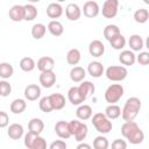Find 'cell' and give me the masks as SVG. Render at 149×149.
I'll list each match as a JSON object with an SVG mask.
<instances>
[{"label":"cell","mask_w":149,"mask_h":149,"mask_svg":"<svg viewBox=\"0 0 149 149\" xmlns=\"http://www.w3.org/2000/svg\"><path fill=\"white\" fill-rule=\"evenodd\" d=\"M10 112L13 114H21L24 112V109L27 108V102L24 99H21V98H16L14 99L12 102H10Z\"/></svg>","instance_id":"27"},{"label":"cell","mask_w":149,"mask_h":149,"mask_svg":"<svg viewBox=\"0 0 149 149\" xmlns=\"http://www.w3.org/2000/svg\"><path fill=\"white\" fill-rule=\"evenodd\" d=\"M118 8H119L118 0H106L102 5L101 14L106 19H113L118 14Z\"/></svg>","instance_id":"7"},{"label":"cell","mask_w":149,"mask_h":149,"mask_svg":"<svg viewBox=\"0 0 149 149\" xmlns=\"http://www.w3.org/2000/svg\"><path fill=\"white\" fill-rule=\"evenodd\" d=\"M109 44H111V47H112L113 49H115V50H121V49H123L125 45H126V37H125L122 34H120V35H118L116 37L112 38V40L109 41Z\"/></svg>","instance_id":"39"},{"label":"cell","mask_w":149,"mask_h":149,"mask_svg":"<svg viewBox=\"0 0 149 149\" xmlns=\"http://www.w3.org/2000/svg\"><path fill=\"white\" fill-rule=\"evenodd\" d=\"M9 123V116L6 112L0 111V128H6L8 127Z\"/></svg>","instance_id":"45"},{"label":"cell","mask_w":149,"mask_h":149,"mask_svg":"<svg viewBox=\"0 0 149 149\" xmlns=\"http://www.w3.org/2000/svg\"><path fill=\"white\" fill-rule=\"evenodd\" d=\"M36 66H37V69H38L41 72L54 71V68H55V61H54V58L50 57V56H43V57L38 58Z\"/></svg>","instance_id":"11"},{"label":"cell","mask_w":149,"mask_h":149,"mask_svg":"<svg viewBox=\"0 0 149 149\" xmlns=\"http://www.w3.org/2000/svg\"><path fill=\"white\" fill-rule=\"evenodd\" d=\"M63 14V7L61 3L58 2H51L47 6V15L50 17V19H58L61 17Z\"/></svg>","instance_id":"20"},{"label":"cell","mask_w":149,"mask_h":149,"mask_svg":"<svg viewBox=\"0 0 149 149\" xmlns=\"http://www.w3.org/2000/svg\"><path fill=\"white\" fill-rule=\"evenodd\" d=\"M76 115L78 118V120H81V121H85V120H88L92 118L93 115V111H92V107L90 105H86V104H81L78 106L77 111H76Z\"/></svg>","instance_id":"18"},{"label":"cell","mask_w":149,"mask_h":149,"mask_svg":"<svg viewBox=\"0 0 149 149\" xmlns=\"http://www.w3.org/2000/svg\"><path fill=\"white\" fill-rule=\"evenodd\" d=\"M120 28L116 24H107L104 28V37L109 42L112 38L116 37L118 35H120Z\"/></svg>","instance_id":"30"},{"label":"cell","mask_w":149,"mask_h":149,"mask_svg":"<svg viewBox=\"0 0 149 149\" xmlns=\"http://www.w3.org/2000/svg\"><path fill=\"white\" fill-rule=\"evenodd\" d=\"M136 128H139V125L135 121H129V122H123L121 126V134L125 139H127Z\"/></svg>","instance_id":"37"},{"label":"cell","mask_w":149,"mask_h":149,"mask_svg":"<svg viewBox=\"0 0 149 149\" xmlns=\"http://www.w3.org/2000/svg\"><path fill=\"white\" fill-rule=\"evenodd\" d=\"M28 132L33 133V134H36V135H40L43 130H44V122L42 119L40 118H33L29 123H28Z\"/></svg>","instance_id":"24"},{"label":"cell","mask_w":149,"mask_h":149,"mask_svg":"<svg viewBox=\"0 0 149 149\" xmlns=\"http://www.w3.org/2000/svg\"><path fill=\"white\" fill-rule=\"evenodd\" d=\"M85 76H86V71L81 66H73L70 70V79L73 83H81L85 79Z\"/></svg>","instance_id":"26"},{"label":"cell","mask_w":149,"mask_h":149,"mask_svg":"<svg viewBox=\"0 0 149 149\" xmlns=\"http://www.w3.org/2000/svg\"><path fill=\"white\" fill-rule=\"evenodd\" d=\"M49 149H66V143L64 140H56L51 142L49 146Z\"/></svg>","instance_id":"46"},{"label":"cell","mask_w":149,"mask_h":149,"mask_svg":"<svg viewBox=\"0 0 149 149\" xmlns=\"http://www.w3.org/2000/svg\"><path fill=\"white\" fill-rule=\"evenodd\" d=\"M19 65H20V69L24 72H30L36 68V63H35L34 58H31V57H23L20 61Z\"/></svg>","instance_id":"36"},{"label":"cell","mask_w":149,"mask_h":149,"mask_svg":"<svg viewBox=\"0 0 149 149\" xmlns=\"http://www.w3.org/2000/svg\"><path fill=\"white\" fill-rule=\"evenodd\" d=\"M47 33V27L43 24V23H35L33 27H31V36L35 38V40H41L44 37Z\"/></svg>","instance_id":"35"},{"label":"cell","mask_w":149,"mask_h":149,"mask_svg":"<svg viewBox=\"0 0 149 149\" xmlns=\"http://www.w3.org/2000/svg\"><path fill=\"white\" fill-rule=\"evenodd\" d=\"M83 13L86 17L88 19H93L95 17L99 12H100V8H99V5L97 1H86L83 6Z\"/></svg>","instance_id":"8"},{"label":"cell","mask_w":149,"mask_h":149,"mask_svg":"<svg viewBox=\"0 0 149 149\" xmlns=\"http://www.w3.org/2000/svg\"><path fill=\"white\" fill-rule=\"evenodd\" d=\"M65 15L68 17V20L70 21H77L79 20L80 15H81V9L77 3H69L65 7Z\"/></svg>","instance_id":"14"},{"label":"cell","mask_w":149,"mask_h":149,"mask_svg":"<svg viewBox=\"0 0 149 149\" xmlns=\"http://www.w3.org/2000/svg\"><path fill=\"white\" fill-rule=\"evenodd\" d=\"M8 16L12 21L14 22H20L23 20L24 17V10H23V6L22 5H14L9 12H8Z\"/></svg>","instance_id":"22"},{"label":"cell","mask_w":149,"mask_h":149,"mask_svg":"<svg viewBox=\"0 0 149 149\" xmlns=\"http://www.w3.org/2000/svg\"><path fill=\"white\" fill-rule=\"evenodd\" d=\"M123 93H125V88L121 84H112L106 88L104 98L106 102H108L109 105H113V104H116L123 97Z\"/></svg>","instance_id":"4"},{"label":"cell","mask_w":149,"mask_h":149,"mask_svg":"<svg viewBox=\"0 0 149 149\" xmlns=\"http://www.w3.org/2000/svg\"><path fill=\"white\" fill-rule=\"evenodd\" d=\"M12 92V85L7 80H0V97H8Z\"/></svg>","instance_id":"42"},{"label":"cell","mask_w":149,"mask_h":149,"mask_svg":"<svg viewBox=\"0 0 149 149\" xmlns=\"http://www.w3.org/2000/svg\"><path fill=\"white\" fill-rule=\"evenodd\" d=\"M126 140H128V142L132 143V144H140V143H142L143 140H144V133H143V130L139 127V128H136Z\"/></svg>","instance_id":"32"},{"label":"cell","mask_w":149,"mask_h":149,"mask_svg":"<svg viewBox=\"0 0 149 149\" xmlns=\"http://www.w3.org/2000/svg\"><path fill=\"white\" fill-rule=\"evenodd\" d=\"M88 52L93 57H101L105 54V45L100 40H93L88 44Z\"/></svg>","instance_id":"12"},{"label":"cell","mask_w":149,"mask_h":149,"mask_svg":"<svg viewBox=\"0 0 149 149\" xmlns=\"http://www.w3.org/2000/svg\"><path fill=\"white\" fill-rule=\"evenodd\" d=\"M76 149H92V147L88 144V143H85V142H80Z\"/></svg>","instance_id":"47"},{"label":"cell","mask_w":149,"mask_h":149,"mask_svg":"<svg viewBox=\"0 0 149 149\" xmlns=\"http://www.w3.org/2000/svg\"><path fill=\"white\" fill-rule=\"evenodd\" d=\"M38 107L42 112L44 113H50L52 109V106H51V102H50V99H49V95L47 97H42L40 99V102H38Z\"/></svg>","instance_id":"41"},{"label":"cell","mask_w":149,"mask_h":149,"mask_svg":"<svg viewBox=\"0 0 149 149\" xmlns=\"http://www.w3.org/2000/svg\"><path fill=\"white\" fill-rule=\"evenodd\" d=\"M49 99H50L52 109L61 111V109L64 108V106H65V97L62 93H52V94L49 95Z\"/></svg>","instance_id":"23"},{"label":"cell","mask_w":149,"mask_h":149,"mask_svg":"<svg viewBox=\"0 0 149 149\" xmlns=\"http://www.w3.org/2000/svg\"><path fill=\"white\" fill-rule=\"evenodd\" d=\"M109 147V142L107 140V137L99 135L93 140V149H108Z\"/></svg>","instance_id":"40"},{"label":"cell","mask_w":149,"mask_h":149,"mask_svg":"<svg viewBox=\"0 0 149 149\" xmlns=\"http://www.w3.org/2000/svg\"><path fill=\"white\" fill-rule=\"evenodd\" d=\"M87 72L93 78H99V77H101L104 74L105 68H104L102 63H100L98 61H93L87 65Z\"/></svg>","instance_id":"16"},{"label":"cell","mask_w":149,"mask_h":149,"mask_svg":"<svg viewBox=\"0 0 149 149\" xmlns=\"http://www.w3.org/2000/svg\"><path fill=\"white\" fill-rule=\"evenodd\" d=\"M141 106H142L141 100L137 97L128 98L123 105V108L121 109V118L123 119V121L125 122L134 121L141 109Z\"/></svg>","instance_id":"1"},{"label":"cell","mask_w":149,"mask_h":149,"mask_svg":"<svg viewBox=\"0 0 149 149\" xmlns=\"http://www.w3.org/2000/svg\"><path fill=\"white\" fill-rule=\"evenodd\" d=\"M23 126L20 125V123H12L8 126V129H7V135L9 139L12 140H20L22 136H23Z\"/></svg>","instance_id":"19"},{"label":"cell","mask_w":149,"mask_h":149,"mask_svg":"<svg viewBox=\"0 0 149 149\" xmlns=\"http://www.w3.org/2000/svg\"><path fill=\"white\" fill-rule=\"evenodd\" d=\"M24 98L29 101H35L41 97V87L37 84H29L24 87Z\"/></svg>","instance_id":"10"},{"label":"cell","mask_w":149,"mask_h":149,"mask_svg":"<svg viewBox=\"0 0 149 149\" xmlns=\"http://www.w3.org/2000/svg\"><path fill=\"white\" fill-rule=\"evenodd\" d=\"M40 84L44 88H50L55 85L56 83V73L54 71H47V72H41L40 74Z\"/></svg>","instance_id":"9"},{"label":"cell","mask_w":149,"mask_h":149,"mask_svg":"<svg viewBox=\"0 0 149 149\" xmlns=\"http://www.w3.org/2000/svg\"><path fill=\"white\" fill-rule=\"evenodd\" d=\"M148 19H149V12H148V9H146V8H139V9L135 10V13H134V20H135V22L142 24V23H146L148 21Z\"/></svg>","instance_id":"38"},{"label":"cell","mask_w":149,"mask_h":149,"mask_svg":"<svg viewBox=\"0 0 149 149\" xmlns=\"http://www.w3.org/2000/svg\"><path fill=\"white\" fill-rule=\"evenodd\" d=\"M105 74L111 81H122L127 78L128 70L122 65H111L106 69Z\"/></svg>","instance_id":"5"},{"label":"cell","mask_w":149,"mask_h":149,"mask_svg":"<svg viewBox=\"0 0 149 149\" xmlns=\"http://www.w3.org/2000/svg\"><path fill=\"white\" fill-rule=\"evenodd\" d=\"M111 149H127V142L121 139H116L112 142Z\"/></svg>","instance_id":"44"},{"label":"cell","mask_w":149,"mask_h":149,"mask_svg":"<svg viewBox=\"0 0 149 149\" xmlns=\"http://www.w3.org/2000/svg\"><path fill=\"white\" fill-rule=\"evenodd\" d=\"M14 73V68L10 63L7 62H2L0 63V78H2L3 80L10 78Z\"/></svg>","instance_id":"33"},{"label":"cell","mask_w":149,"mask_h":149,"mask_svg":"<svg viewBox=\"0 0 149 149\" xmlns=\"http://www.w3.org/2000/svg\"><path fill=\"white\" fill-rule=\"evenodd\" d=\"M109 120H115L121 116V108L120 106H118L116 104H113V105H108L106 108H105V113H104Z\"/></svg>","instance_id":"29"},{"label":"cell","mask_w":149,"mask_h":149,"mask_svg":"<svg viewBox=\"0 0 149 149\" xmlns=\"http://www.w3.org/2000/svg\"><path fill=\"white\" fill-rule=\"evenodd\" d=\"M24 146L27 149H47V141L44 137L28 132L24 135Z\"/></svg>","instance_id":"6"},{"label":"cell","mask_w":149,"mask_h":149,"mask_svg":"<svg viewBox=\"0 0 149 149\" xmlns=\"http://www.w3.org/2000/svg\"><path fill=\"white\" fill-rule=\"evenodd\" d=\"M48 30L52 36H61L64 33V27L58 20H51L48 23Z\"/></svg>","instance_id":"28"},{"label":"cell","mask_w":149,"mask_h":149,"mask_svg":"<svg viewBox=\"0 0 149 149\" xmlns=\"http://www.w3.org/2000/svg\"><path fill=\"white\" fill-rule=\"evenodd\" d=\"M128 44H129L130 50H132L133 52H134V51H141V50L143 49V47H144V41H143V38H142L140 35L134 34V35H132V36L129 37Z\"/></svg>","instance_id":"25"},{"label":"cell","mask_w":149,"mask_h":149,"mask_svg":"<svg viewBox=\"0 0 149 149\" xmlns=\"http://www.w3.org/2000/svg\"><path fill=\"white\" fill-rule=\"evenodd\" d=\"M77 87H78V91H79L80 95H81L85 100H86L88 97H91V95L94 93V91H95L94 84H93L92 81H88V80H83V81L80 83V85L77 86Z\"/></svg>","instance_id":"13"},{"label":"cell","mask_w":149,"mask_h":149,"mask_svg":"<svg viewBox=\"0 0 149 149\" xmlns=\"http://www.w3.org/2000/svg\"><path fill=\"white\" fill-rule=\"evenodd\" d=\"M80 58H81V55H80V51L77 49V48H73V49H70L66 54V62L68 64L70 65H73L76 66L79 62H80Z\"/></svg>","instance_id":"31"},{"label":"cell","mask_w":149,"mask_h":149,"mask_svg":"<svg viewBox=\"0 0 149 149\" xmlns=\"http://www.w3.org/2000/svg\"><path fill=\"white\" fill-rule=\"evenodd\" d=\"M68 99H69V101L72 105H76V106H79V105H81L85 101V99L80 95L77 86H72V87L69 88V91H68Z\"/></svg>","instance_id":"21"},{"label":"cell","mask_w":149,"mask_h":149,"mask_svg":"<svg viewBox=\"0 0 149 149\" xmlns=\"http://www.w3.org/2000/svg\"><path fill=\"white\" fill-rule=\"evenodd\" d=\"M136 62L140 65H148L149 64V52L140 51V54L136 56Z\"/></svg>","instance_id":"43"},{"label":"cell","mask_w":149,"mask_h":149,"mask_svg":"<svg viewBox=\"0 0 149 149\" xmlns=\"http://www.w3.org/2000/svg\"><path fill=\"white\" fill-rule=\"evenodd\" d=\"M91 119H92L91 122H92L93 127L100 134H108L112 130V128H113L112 121L104 113H101V112L93 114V116Z\"/></svg>","instance_id":"2"},{"label":"cell","mask_w":149,"mask_h":149,"mask_svg":"<svg viewBox=\"0 0 149 149\" xmlns=\"http://www.w3.org/2000/svg\"><path fill=\"white\" fill-rule=\"evenodd\" d=\"M55 133L62 140H66V139H69L71 136V134L69 132V125H68L66 121H63V120L56 122V125H55Z\"/></svg>","instance_id":"17"},{"label":"cell","mask_w":149,"mask_h":149,"mask_svg":"<svg viewBox=\"0 0 149 149\" xmlns=\"http://www.w3.org/2000/svg\"><path fill=\"white\" fill-rule=\"evenodd\" d=\"M119 61L122 64V66H132L136 62V55L132 50H123L119 55Z\"/></svg>","instance_id":"15"},{"label":"cell","mask_w":149,"mask_h":149,"mask_svg":"<svg viewBox=\"0 0 149 149\" xmlns=\"http://www.w3.org/2000/svg\"><path fill=\"white\" fill-rule=\"evenodd\" d=\"M68 125H69V132H70L71 136H74L76 141L83 142L88 133L87 125L79 120H71L68 122Z\"/></svg>","instance_id":"3"},{"label":"cell","mask_w":149,"mask_h":149,"mask_svg":"<svg viewBox=\"0 0 149 149\" xmlns=\"http://www.w3.org/2000/svg\"><path fill=\"white\" fill-rule=\"evenodd\" d=\"M23 10H24V21H33L37 16V8L33 3H27L23 5Z\"/></svg>","instance_id":"34"}]
</instances>
